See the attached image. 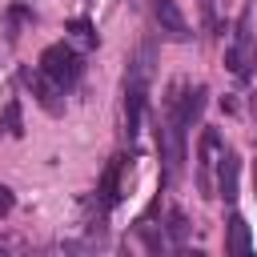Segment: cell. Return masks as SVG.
Returning <instances> with one entry per match:
<instances>
[{
	"instance_id": "cell-1",
	"label": "cell",
	"mask_w": 257,
	"mask_h": 257,
	"mask_svg": "<svg viewBox=\"0 0 257 257\" xmlns=\"http://www.w3.org/2000/svg\"><path fill=\"white\" fill-rule=\"evenodd\" d=\"M40 72H44V76H52L60 88H72V84L80 80L84 64H80V56L60 40V44H48V48L40 52Z\"/></svg>"
},
{
	"instance_id": "cell-2",
	"label": "cell",
	"mask_w": 257,
	"mask_h": 257,
	"mask_svg": "<svg viewBox=\"0 0 257 257\" xmlns=\"http://www.w3.org/2000/svg\"><path fill=\"white\" fill-rule=\"evenodd\" d=\"M20 80H24L28 88H32L36 104H40V108H44L48 116H60V112H64V96H60L64 88H60V84H56L52 76H44L40 68H36V72H32V68H20Z\"/></svg>"
},
{
	"instance_id": "cell-3",
	"label": "cell",
	"mask_w": 257,
	"mask_h": 257,
	"mask_svg": "<svg viewBox=\"0 0 257 257\" xmlns=\"http://www.w3.org/2000/svg\"><path fill=\"white\" fill-rule=\"evenodd\" d=\"M153 16H157V24H161V32L169 40H177V44L189 40V24H185V16L177 12L173 0H153Z\"/></svg>"
},
{
	"instance_id": "cell-4",
	"label": "cell",
	"mask_w": 257,
	"mask_h": 257,
	"mask_svg": "<svg viewBox=\"0 0 257 257\" xmlns=\"http://www.w3.org/2000/svg\"><path fill=\"white\" fill-rule=\"evenodd\" d=\"M225 64H229V72H237V76H245L249 64H253V36H249V24H245V20H241V28H237V36H233V44H229V52H225Z\"/></svg>"
},
{
	"instance_id": "cell-5",
	"label": "cell",
	"mask_w": 257,
	"mask_h": 257,
	"mask_svg": "<svg viewBox=\"0 0 257 257\" xmlns=\"http://www.w3.org/2000/svg\"><path fill=\"white\" fill-rule=\"evenodd\" d=\"M221 153V137L217 128H205L201 133V145H197V169H201V193H209V169H213V157Z\"/></svg>"
},
{
	"instance_id": "cell-6",
	"label": "cell",
	"mask_w": 257,
	"mask_h": 257,
	"mask_svg": "<svg viewBox=\"0 0 257 257\" xmlns=\"http://www.w3.org/2000/svg\"><path fill=\"white\" fill-rule=\"evenodd\" d=\"M225 249H229L233 257H249V253H253V237H249V225H245V217H241V213H233V217H229Z\"/></svg>"
},
{
	"instance_id": "cell-7",
	"label": "cell",
	"mask_w": 257,
	"mask_h": 257,
	"mask_svg": "<svg viewBox=\"0 0 257 257\" xmlns=\"http://www.w3.org/2000/svg\"><path fill=\"white\" fill-rule=\"evenodd\" d=\"M237 173H241V157L237 153H225L221 157V177H217V193L225 201H237Z\"/></svg>"
},
{
	"instance_id": "cell-8",
	"label": "cell",
	"mask_w": 257,
	"mask_h": 257,
	"mask_svg": "<svg viewBox=\"0 0 257 257\" xmlns=\"http://www.w3.org/2000/svg\"><path fill=\"white\" fill-rule=\"evenodd\" d=\"M120 165H124V157H112V165H108V169H104V177H100L96 197H100L104 205H116V197H120Z\"/></svg>"
},
{
	"instance_id": "cell-9",
	"label": "cell",
	"mask_w": 257,
	"mask_h": 257,
	"mask_svg": "<svg viewBox=\"0 0 257 257\" xmlns=\"http://www.w3.org/2000/svg\"><path fill=\"white\" fill-rule=\"evenodd\" d=\"M0 133H4V137H20V133H24V124H20V100H8V104H4V112H0Z\"/></svg>"
},
{
	"instance_id": "cell-10",
	"label": "cell",
	"mask_w": 257,
	"mask_h": 257,
	"mask_svg": "<svg viewBox=\"0 0 257 257\" xmlns=\"http://www.w3.org/2000/svg\"><path fill=\"white\" fill-rule=\"evenodd\" d=\"M68 32H72V40H80L84 48H92V44H96V32H92V24H88V20H68Z\"/></svg>"
},
{
	"instance_id": "cell-11",
	"label": "cell",
	"mask_w": 257,
	"mask_h": 257,
	"mask_svg": "<svg viewBox=\"0 0 257 257\" xmlns=\"http://www.w3.org/2000/svg\"><path fill=\"white\" fill-rule=\"evenodd\" d=\"M169 233H173V241H185L189 225H185V213L181 209H169Z\"/></svg>"
},
{
	"instance_id": "cell-12",
	"label": "cell",
	"mask_w": 257,
	"mask_h": 257,
	"mask_svg": "<svg viewBox=\"0 0 257 257\" xmlns=\"http://www.w3.org/2000/svg\"><path fill=\"white\" fill-rule=\"evenodd\" d=\"M201 16H205V28H217V16H213V0H201Z\"/></svg>"
},
{
	"instance_id": "cell-13",
	"label": "cell",
	"mask_w": 257,
	"mask_h": 257,
	"mask_svg": "<svg viewBox=\"0 0 257 257\" xmlns=\"http://www.w3.org/2000/svg\"><path fill=\"white\" fill-rule=\"evenodd\" d=\"M0 213H12V189L0 185Z\"/></svg>"
}]
</instances>
